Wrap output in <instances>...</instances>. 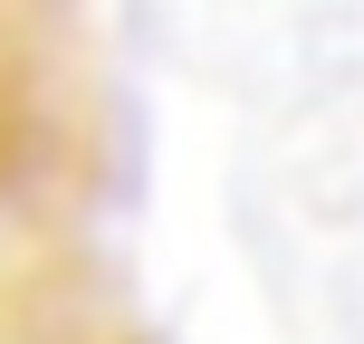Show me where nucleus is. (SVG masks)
Returning a JSON list of instances; mask_svg holds the SVG:
<instances>
[{
    "label": "nucleus",
    "mask_w": 364,
    "mask_h": 344,
    "mask_svg": "<svg viewBox=\"0 0 364 344\" xmlns=\"http://www.w3.org/2000/svg\"><path fill=\"white\" fill-rule=\"evenodd\" d=\"M68 38L58 19L0 0V211L48 220L77 192V125H68Z\"/></svg>",
    "instance_id": "obj_1"
},
{
    "label": "nucleus",
    "mask_w": 364,
    "mask_h": 344,
    "mask_svg": "<svg viewBox=\"0 0 364 344\" xmlns=\"http://www.w3.org/2000/svg\"><path fill=\"white\" fill-rule=\"evenodd\" d=\"M0 344H164L134 316L125 277L68 239H29L0 258Z\"/></svg>",
    "instance_id": "obj_2"
}]
</instances>
